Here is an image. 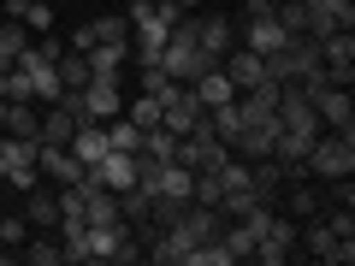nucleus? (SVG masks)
Listing matches in <instances>:
<instances>
[{"mask_svg":"<svg viewBox=\"0 0 355 266\" xmlns=\"http://www.w3.org/2000/svg\"><path fill=\"white\" fill-rule=\"evenodd\" d=\"M0 184H12V190L24 195V190H36V184H42V166H12V172L0 177Z\"/></svg>","mask_w":355,"mask_h":266,"instance_id":"26","label":"nucleus"},{"mask_svg":"<svg viewBox=\"0 0 355 266\" xmlns=\"http://www.w3.org/2000/svg\"><path fill=\"white\" fill-rule=\"evenodd\" d=\"M30 48H36V30L18 24V18H0V60L12 65V60H24Z\"/></svg>","mask_w":355,"mask_h":266,"instance_id":"14","label":"nucleus"},{"mask_svg":"<svg viewBox=\"0 0 355 266\" xmlns=\"http://www.w3.org/2000/svg\"><path fill=\"white\" fill-rule=\"evenodd\" d=\"M207 130H214L225 148H237L243 142V130H249V118H243V107H237V95H231L225 107H207Z\"/></svg>","mask_w":355,"mask_h":266,"instance_id":"11","label":"nucleus"},{"mask_svg":"<svg viewBox=\"0 0 355 266\" xmlns=\"http://www.w3.org/2000/svg\"><path fill=\"white\" fill-rule=\"evenodd\" d=\"M24 237H30V219L24 213H6V219H0V249H24Z\"/></svg>","mask_w":355,"mask_h":266,"instance_id":"23","label":"nucleus"},{"mask_svg":"<svg viewBox=\"0 0 355 266\" xmlns=\"http://www.w3.org/2000/svg\"><path fill=\"white\" fill-rule=\"evenodd\" d=\"M53 71H60L65 89H83V83H89V60H83V53H60V60H53Z\"/></svg>","mask_w":355,"mask_h":266,"instance_id":"20","label":"nucleus"},{"mask_svg":"<svg viewBox=\"0 0 355 266\" xmlns=\"http://www.w3.org/2000/svg\"><path fill=\"white\" fill-rule=\"evenodd\" d=\"M12 172V148H6V136H0V177Z\"/></svg>","mask_w":355,"mask_h":266,"instance_id":"28","label":"nucleus"},{"mask_svg":"<svg viewBox=\"0 0 355 266\" xmlns=\"http://www.w3.org/2000/svg\"><path fill=\"white\" fill-rule=\"evenodd\" d=\"M24 219H30L36 231H53V225H60V184H53V190H42V184H36V190H24Z\"/></svg>","mask_w":355,"mask_h":266,"instance_id":"12","label":"nucleus"},{"mask_svg":"<svg viewBox=\"0 0 355 266\" xmlns=\"http://www.w3.org/2000/svg\"><path fill=\"white\" fill-rule=\"evenodd\" d=\"M284 190H291V213H296V219H314V213H320V195L308 190V184H284Z\"/></svg>","mask_w":355,"mask_h":266,"instance_id":"24","label":"nucleus"},{"mask_svg":"<svg viewBox=\"0 0 355 266\" xmlns=\"http://www.w3.org/2000/svg\"><path fill=\"white\" fill-rule=\"evenodd\" d=\"M160 113H166V107L154 101V95H137V101H125V118H130L137 130H154V125H160Z\"/></svg>","mask_w":355,"mask_h":266,"instance_id":"19","label":"nucleus"},{"mask_svg":"<svg viewBox=\"0 0 355 266\" xmlns=\"http://www.w3.org/2000/svg\"><path fill=\"white\" fill-rule=\"evenodd\" d=\"M65 148L77 154V166H95V160L107 154V125H101V118H77V130H71Z\"/></svg>","mask_w":355,"mask_h":266,"instance_id":"9","label":"nucleus"},{"mask_svg":"<svg viewBox=\"0 0 355 266\" xmlns=\"http://www.w3.org/2000/svg\"><path fill=\"white\" fill-rule=\"evenodd\" d=\"M0 113H6V95H0Z\"/></svg>","mask_w":355,"mask_h":266,"instance_id":"30","label":"nucleus"},{"mask_svg":"<svg viewBox=\"0 0 355 266\" xmlns=\"http://www.w3.org/2000/svg\"><path fill=\"white\" fill-rule=\"evenodd\" d=\"M320 113V130H343V136H355V107H349V89H320V95H308Z\"/></svg>","mask_w":355,"mask_h":266,"instance_id":"4","label":"nucleus"},{"mask_svg":"<svg viewBox=\"0 0 355 266\" xmlns=\"http://www.w3.org/2000/svg\"><path fill=\"white\" fill-rule=\"evenodd\" d=\"M190 95H196V101H202V107H225L231 95H237V83H231V77L219 71V65H207V71H202V77H196V83H190Z\"/></svg>","mask_w":355,"mask_h":266,"instance_id":"13","label":"nucleus"},{"mask_svg":"<svg viewBox=\"0 0 355 266\" xmlns=\"http://www.w3.org/2000/svg\"><path fill=\"white\" fill-rule=\"evenodd\" d=\"M24 260L30 266H53V260H60V242H53V237H24Z\"/></svg>","mask_w":355,"mask_h":266,"instance_id":"22","label":"nucleus"},{"mask_svg":"<svg viewBox=\"0 0 355 266\" xmlns=\"http://www.w3.org/2000/svg\"><path fill=\"white\" fill-rule=\"evenodd\" d=\"M0 95H6V101H36V89H30V71H24V65H6V71H0Z\"/></svg>","mask_w":355,"mask_h":266,"instance_id":"18","label":"nucleus"},{"mask_svg":"<svg viewBox=\"0 0 355 266\" xmlns=\"http://www.w3.org/2000/svg\"><path fill=\"white\" fill-rule=\"evenodd\" d=\"M0 125H6V136H42V113H36V101H6Z\"/></svg>","mask_w":355,"mask_h":266,"instance_id":"15","label":"nucleus"},{"mask_svg":"<svg viewBox=\"0 0 355 266\" xmlns=\"http://www.w3.org/2000/svg\"><path fill=\"white\" fill-rule=\"evenodd\" d=\"M83 184H95V190H113V195H125L130 184H137V154H119V148H107L95 166H83Z\"/></svg>","mask_w":355,"mask_h":266,"instance_id":"2","label":"nucleus"},{"mask_svg":"<svg viewBox=\"0 0 355 266\" xmlns=\"http://www.w3.org/2000/svg\"><path fill=\"white\" fill-rule=\"evenodd\" d=\"M331 225V237H355V207H331V213H320Z\"/></svg>","mask_w":355,"mask_h":266,"instance_id":"27","label":"nucleus"},{"mask_svg":"<svg viewBox=\"0 0 355 266\" xmlns=\"http://www.w3.org/2000/svg\"><path fill=\"white\" fill-rule=\"evenodd\" d=\"M308 177H355V136H343V130H320L314 142H308Z\"/></svg>","mask_w":355,"mask_h":266,"instance_id":"1","label":"nucleus"},{"mask_svg":"<svg viewBox=\"0 0 355 266\" xmlns=\"http://www.w3.org/2000/svg\"><path fill=\"white\" fill-rule=\"evenodd\" d=\"M219 195H225V184H219V172H196V207H219Z\"/></svg>","mask_w":355,"mask_h":266,"instance_id":"21","label":"nucleus"},{"mask_svg":"<svg viewBox=\"0 0 355 266\" xmlns=\"http://www.w3.org/2000/svg\"><path fill=\"white\" fill-rule=\"evenodd\" d=\"M42 6H53V0H42Z\"/></svg>","mask_w":355,"mask_h":266,"instance_id":"31","label":"nucleus"},{"mask_svg":"<svg viewBox=\"0 0 355 266\" xmlns=\"http://www.w3.org/2000/svg\"><path fill=\"white\" fill-rule=\"evenodd\" d=\"M172 89H178V83H172V77L160 71V65H142V95H154V101H166Z\"/></svg>","mask_w":355,"mask_h":266,"instance_id":"25","label":"nucleus"},{"mask_svg":"<svg viewBox=\"0 0 355 266\" xmlns=\"http://www.w3.org/2000/svg\"><path fill=\"white\" fill-rule=\"evenodd\" d=\"M83 60H89V77H113L119 83V71L130 65V42H95Z\"/></svg>","mask_w":355,"mask_h":266,"instance_id":"10","label":"nucleus"},{"mask_svg":"<svg viewBox=\"0 0 355 266\" xmlns=\"http://www.w3.org/2000/svg\"><path fill=\"white\" fill-rule=\"evenodd\" d=\"M71 130H77V113H71L65 101H53L48 113H42V142H60V148H65V142H71Z\"/></svg>","mask_w":355,"mask_h":266,"instance_id":"16","label":"nucleus"},{"mask_svg":"<svg viewBox=\"0 0 355 266\" xmlns=\"http://www.w3.org/2000/svg\"><path fill=\"white\" fill-rule=\"evenodd\" d=\"M296 254V219H266V231H261V242H254V260H266V266H279V260H291Z\"/></svg>","mask_w":355,"mask_h":266,"instance_id":"6","label":"nucleus"},{"mask_svg":"<svg viewBox=\"0 0 355 266\" xmlns=\"http://www.w3.org/2000/svg\"><path fill=\"white\" fill-rule=\"evenodd\" d=\"M178 6H184V12H196V6H202V0H178Z\"/></svg>","mask_w":355,"mask_h":266,"instance_id":"29","label":"nucleus"},{"mask_svg":"<svg viewBox=\"0 0 355 266\" xmlns=\"http://www.w3.org/2000/svg\"><path fill=\"white\" fill-rule=\"evenodd\" d=\"M196 48H202L207 60H225V53L237 48V30H231V18H219V12H207L202 24H196Z\"/></svg>","mask_w":355,"mask_h":266,"instance_id":"8","label":"nucleus"},{"mask_svg":"<svg viewBox=\"0 0 355 266\" xmlns=\"http://www.w3.org/2000/svg\"><path fill=\"white\" fill-rule=\"evenodd\" d=\"M172 148H178V136H172V130H166V125H154V130H142V160H172Z\"/></svg>","mask_w":355,"mask_h":266,"instance_id":"17","label":"nucleus"},{"mask_svg":"<svg viewBox=\"0 0 355 266\" xmlns=\"http://www.w3.org/2000/svg\"><path fill=\"white\" fill-rule=\"evenodd\" d=\"M284 42H291V30H284V18L272 12V6H266V12H249V24H243V48L249 53L266 60V53H279Z\"/></svg>","mask_w":355,"mask_h":266,"instance_id":"3","label":"nucleus"},{"mask_svg":"<svg viewBox=\"0 0 355 266\" xmlns=\"http://www.w3.org/2000/svg\"><path fill=\"white\" fill-rule=\"evenodd\" d=\"M308 6V42H320L326 30H355V0H302Z\"/></svg>","mask_w":355,"mask_h":266,"instance_id":"5","label":"nucleus"},{"mask_svg":"<svg viewBox=\"0 0 355 266\" xmlns=\"http://www.w3.org/2000/svg\"><path fill=\"white\" fill-rule=\"evenodd\" d=\"M219 71L237 83V95H243V89H254V83H266V60H261V53H249L243 42L225 53V60H219Z\"/></svg>","mask_w":355,"mask_h":266,"instance_id":"7","label":"nucleus"}]
</instances>
